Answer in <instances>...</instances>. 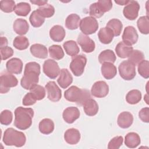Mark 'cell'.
<instances>
[{
    "label": "cell",
    "mask_w": 149,
    "mask_h": 149,
    "mask_svg": "<svg viewBox=\"0 0 149 149\" xmlns=\"http://www.w3.org/2000/svg\"><path fill=\"white\" fill-rule=\"evenodd\" d=\"M40 74V65L36 62H30L26 63L24 70V76L22 77L20 84L26 90H31L39 81Z\"/></svg>",
    "instance_id": "6da1fadb"
},
{
    "label": "cell",
    "mask_w": 149,
    "mask_h": 149,
    "mask_svg": "<svg viewBox=\"0 0 149 149\" xmlns=\"http://www.w3.org/2000/svg\"><path fill=\"white\" fill-rule=\"evenodd\" d=\"M34 111L31 108L17 107L15 111L14 125L20 130H26L32 124Z\"/></svg>",
    "instance_id": "7a4b0ae2"
},
{
    "label": "cell",
    "mask_w": 149,
    "mask_h": 149,
    "mask_svg": "<svg viewBox=\"0 0 149 149\" xmlns=\"http://www.w3.org/2000/svg\"><path fill=\"white\" fill-rule=\"evenodd\" d=\"M64 97L67 101L76 102L77 105L82 106L91 98V95L89 90L72 86L65 91Z\"/></svg>",
    "instance_id": "3957f363"
},
{
    "label": "cell",
    "mask_w": 149,
    "mask_h": 149,
    "mask_svg": "<svg viewBox=\"0 0 149 149\" xmlns=\"http://www.w3.org/2000/svg\"><path fill=\"white\" fill-rule=\"evenodd\" d=\"M26 141L25 134L13 128H8L4 132L3 141L6 146H15L17 147L23 146Z\"/></svg>",
    "instance_id": "277c9868"
},
{
    "label": "cell",
    "mask_w": 149,
    "mask_h": 149,
    "mask_svg": "<svg viewBox=\"0 0 149 149\" xmlns=\"http://www.w3.org/2000/svg\"><path fill=\"white\" fill-rule=\"evenodd\" d=\"M112 8L111 1L100 0L92 3L89 8V14L91 17L99 18L104 15L105 12L109 11Z\"/></svg>",
    "instance_id": "5b68a950"
},
{
    "label": "cell",
    "mask_w": 149,
    "mask_h": 149,
    "mask_svg": "<svg viewBox=\"0 0 149 149\" xmlns=\"http://www.w3.org/2000/svg\"><path fill=\"white\" fill-rule=\"evenodd\" d=\"M17 78L10 72L3 71L1 73L0 76V92L1 94L8 93L10 87H15L17 85Z\"/></svg>",
    "instance_id": "8992f818"
},
{
    "label": "cell",
    "mask_w": 149,
    "mask_h": 149,
    "mask_svg": "<svg viewBox=\"0 0 149 149\" xmlns=\"http://www.w3.org/2000/svg\"><path fill=\"white\" fill-rule=\"evenodd\" d=\"M86 63L87 58L85 55H77L73 56L69 67L74 76H80L84 72Z\"/></svg>",
    "instance_id": "52a82bcc"
},
{
    "label": "cell",
    "mask_w": 149,
    "mask_h": 149,
    "mask_svg": "<svg viewBox=\"0 0 149 149\" xmlns=\"http://www.w3.org/2000/svg\"><path fill=\"white\" fill-rule=\"evenodd\" d=\"M79 26L83 34L90 35L97 31L99 25L95 18L91 16H87L84 17L80 21Z\"/></svg>",
    "instance_id": "ba28073f"
},
{
    "label": "cell",
    "mask_w": 149,
    "mask_h": 149,
    "mask_svg": "<svg viewBox=\"0 0 149 149\" xmlns=\"http://www.w3.org/2000/svg\"><path fill=\"white\" fill-rule=\"evenodd\" d=\"M118 70L120 77L125 80H131L136 76V66L128 60L122 62Z\"/></svg>",
    "instance_id": "9c48e42d"
},
{
    "label": "cell",
    "mask_w": 149,
    "mask_h": 149,
    "mask_svg": "<svg viewBox=\"0 0 149 149\" xmlns=\"http://www.w3.org/2000/svg\"><path fill=\"white\" fill-rule=\"evenodd\" d=\"M42 69L45 74L52 79H55L59 74L61 71L58 63L51 59L45 61Z\"/></svg>",
    "instance_id": "30bf717a"
},
{
    "label": "cell",
    "mask_w": 149,
    "mask_h": 149,
    "mask_svg": "<svg viewBox=\"0 0 149 149\" xmlns=\"http://www.w3.org/2000/svg\"><path fill=\"white\" fill-rule=\"evenodd\" d=\"M48 98L52 102L59 101L62 97V91L56 83L50 81L45 85Z\"/></svg>",
    "instance_id": "8fae6325"
},
{
    "label": "cell",
    "mask_w": 149,
    "mask_h": 149,
    "mask_svg": "<svg viewBox=\"0 0 149 149\" xmlns=\"http://www.w3.org/2000/svg\"><path fill=\"white\" fill-rule=\"evenodd\" d=\"M140 10V5L136 1H129L123 10L124 16L130 20L136 19Z\"/></svg>",
    "instance_id": "7c38bea8"
},
{
    "label": "cell",
    "mask_w": 149,
    "mask_h": 149,
    "mask_svg": "<svg viewBox=\"0 0 149 149\" xmlns=\"http://www.w3.org/2000/svg\"><path fill=\"white\" fill-rule=\"evenodd\" d=\"M109 93V86L104 81H98L93 84L91 89V94L97 98H104Z\"/></svg>",
    "instance_id": "4fadbf2b"
},
{
    "label": "cell",
    "mask_w": 149,
    "mask_h": 149,
    "mask_svg": "<svg viewBox=\"0 0 149 149\" xmlns=\"http://www.w3.org/2000/svg\"><path fill=\"white\" fill-rule=\"evenodd\" d=\"M77 41L84 52L90 53L95 49V42L87 35L83 33L80 34L77 37Z\"/></svg>",
    "instance_id": "5bb4252c"
},
{
    "label": "cell",
    "mask_w": 149,
    "mask_h": 149,
    "mask_svg": "<svg viewBox=\"0 0 149 149\" xmlns=\"http://www.w3.org/2000/svg\"><path fill=\"white\" fill-rule=\"evenodd\" d=\"M123 41L130 45L135 44L138 40V34L136 29L131 26H127L122 34Z\"/></svg>",
    "instance_id": "9a60e30c"
},
{
    "label": "cell",
    "mask_w": 149,
    "mask_h": 149,
    "mask_svg": "<svg viewBox=\"0 0 149 149\" xmlns=\"http://www.w3.org/2000/svg\"><path fill=\"white\" fill-rule=\"evenodd\" d=\"M80 111L77 107H70L66 108L63 112V120L68 123H72L80 117Z\"/></svg>",
    "instance_id": "2e32d148"
},
{
    "label": "cell",
    "mask_w": 149,
    "mask_h": 149,
    "mask_svg": "<svg viewBox=\"0 0 149 149\" xmlns=\"http://www.w3.org/2000/svg\"><path fill=\"white\" fill-rule=\"evenodd\" d=\"M7 71L10 73L20 74L23 69V62L17 58H13L9 59L6 63Z\"/></svg>",
    "instance_id": "e0dca14e"
},
{
    "label": "cell",
    "mask_w": 149,
    "mask_h": 149,
    "mask_svg": "<svg viewBox=\"0 0 149 149\" xmlns=\"http://www.w3.org/2000/svg\"><path fill=\"white\" fill-rule=\"evenodd\" d=\"M73 81V77L67 69H62L60 71L59 77L57 80L59 85L62 88L68 87Z\"/></svg>",
    "instance_id": "ac0fdd59"
},
{
    "label": "cell",
    "mask_w": 149,
    "mask_h": 149,
    "mask_svg": "<svg viewBox=\"0 0 149 149\" xmlns=\"http://www.w3.org/2000/svg\"><path fill=\"white\" fill-rule=\"evenodd\" d=\"M133 122V115L129 112H121L119 115L117 119V123L118 126L122 129L129 127L132 125Z\"/></svg>",
    "instance_id": "d6986e66"
},
{
    "label": "cell",
    "mask_w": 149,
    "mask_h": 149,
    "mask_svg": "<svg viewBox=\"0 0 149 149\" xmlns=\"http://www.w3.org/2000/svg\"><path fill=\"white\" fill-rule=\"evenodd\" d=\"M80 133L79 131L74 128L68 129L64 134V139L66 142L69 144H77L80 140Z\"/></svg>",
    "instance_id": "ffe728a7"
},
{
    "label": "cell",
    "mask_w": 149,
    "mask_h": 149,
    "mask_svg": "<svg viewBox=\"0 0 149 149\" xmlns=\"http://www.w3.org/2000/svg\"><path fill=\"white\" fill-rule=\"evenodd\" d=\"M115 52L116 55L121 58H128L133 50V47L123 41L119 42L115 47Z\"/></svg>",
    "instance_id": "44dd1931"
},
{
    "label": "cell",
    "mask_w": 149,
    "mask_h": 149,
    "mask_svg": "<svg viewBox=\"0 0 149 149\" xmlns=\"http://www.w3.org/2000/svg\"><path fill=\"white\" fill-rule=\"evenodd\" d=\"M65 30L60 25L53 26L49 30L50 38L55 42H61L65 37Z\"/></svg>",
    "instance_id": "7402d4cb"
},
{
    "label": "cell",
    "mask_w": 149,
    "mask_h": 149,
    "mask_svg": "<svg viewBox=\"0 0 149 149\" xmlns=\"http://www.w3.org/2000/svg\"><path fill=\"white\" fill-rule=\"evenodd\" d=\"M101 70L104 77L108 80L113 78L117 73L116 68L112 63H102L101 68Z\"/></svg>",
    "instance_id": "603a6c76"
},
{
    "label": "cell",
    "mask_w": 149,
    "mask_h": 149,
    "mask_svg": "<svg viewBox=\"0 0 149 149\" xmlns=\"http://www.w3.org/2000/svg\"><path fill=\"white\" fill-rule=\"evenodd\" d=\"M31 54L34 57L45 59L48 56V50L45 46L40 44H34L30 47Z\"/></svg>",
    "instance_id": "cb8c5ba5"
},
{
    "label": "cell",
    "mask_w": 149,
    "mask_h": 149,
    "mask_svg": "<svg viewBox=\"0 0 149 149\" xmlns=\"http://www.w3.org/2000/svg\"><path fill=\"white\" fill-rule=\"evenodd\" d=\"M13 29L16 34L24 35L29 31V25L25 19L19 18L15 20L13 24Z\"/></svg>",
    "instance_id": "d4e9b609"
},
{
    "label": "cell",
    "mask_w": 149,
    "mask_h": 149,
    "mask_svg": "<svg viewBox=\"0 0 149 149\" xmlns=\"http://www.w3.org/2000/svg\"><path fill=\"white\" fill-rule=\"evenodd\" d=\"M113 36L114 35L112 31L107 27L101 28L98 33L99 40L101 43L105 44L111 43L113 38Z\"/></svg>",
    "instance_id": "484cf974"
},
{
    "label": "cell",
    "mask_w": 149,
    "mask_h": 149,
    "mask_svg": "<svg viewBox=\"0 0 149 149\" xmlns=\"http://www.w3.org/2000/svg\"><path fill=\"white\" fill-rule=\"evenodd\" d=\"M83 106L85 113L89 116L95 115L98 111V105L97 102L92 98L88 99Z\"/></svg>",
    "instance_id": "4316f807"
},
{
    "label": "cell",
    "mask_w": 149,
    "mask_h": 149,
    "mask_svg": "<svg viewBox=\"0 0 149 149\" xmlns=\"http://www.w3.org/2000/svg\"><path fill=\"white\" fill-rule=\"evenodd\" d=\"M140 137L136 133L130 132L125 136V144L129 148H136L140 144Z\"/></svg>",
    "instance_id": "83f0119b"
},
{
    "label": "cell",
    "mask_w": 149,
    "mask_h": 149,
    "mask_svg": "<svg viewBox=\"0 0 149 149\" xmlns=\"http://www.w3.org/2000/svg\"><path fill=\"white\" fill-rule=\"evenodd\" d=\"M38 128L41 133L49 134L54 130V123L51 119L49 118H45L41 120L39 123Z\"/></svg>",
    "instance_id": "f1b7e54d"
},
{
    "label": "cell",
    "mask_w": 149,
    "mask_h": 149,
    "mask_svg": "<svg viewBox=\"0 0 149 149\" xmlns=\"http://www.w3.org/2000/svg\"><path fill=\"white\" fill-rule=\"evenodd\" d=\"M116 56L113 51L111 49H106L102 51L98 56V61L100 63H114L116 61Z\"/></svg>",
    "instance_id": "f546056e"
},
{
    "label": "cell",
    "mask_w": 149,
    "mask_h": 149,
    "mask_svg": "<svg viewBox=\"0 0 149 149\" xmlns=\"http://www.w3.org/2000/svg\"><path fill=\"white\" fill-rule=\"evenodd\" d=\"M63 47L66 53L71 56L77 55L80 51L79 47L76 42L73 40H69L65 42L63 44Z\"/></svg>",
    "instance_id": "4dcf8cb0"
},
{
    "label": "cell",
    "mask_w": 149,
    "mask_h": 149,
    "mask_svg": "<svg viewBox=\"0 0 149 149\" xmlns=\"http://www.w3.org/2000/svg\"><path fill=\"white\" fill-rule=\"evenodd\" d=\"M80 17L75 13L69 15L65 20V26L66 28L70 30H76L80 26Z\"/></svg>",
    "instance_id": "1f68e13d"
},
{
    "label": "cell",
    "mask_w": 149,
    "mask_h": 149,
    "mask_svg": "<svg viewBox=\"0 0 149 149\" xmlns=\"http://www.w3.org/2000/svg\"><path fill=\"white\" fill-rule=\"evenodd\" d=\"M106 27L112 31L114 36H119L121 33L123 25L119 20L117 19H112L107 23Z\"/></svg>",
    "instance_id": "d6a6232c"
},
{
    "label": "cell",
    "mask_w": 149,
    "mask_h": 149,
    "mask_svg": "<svg viewBox=\"0 0 149 149\" xmlns=\"http://www.w3.org/2000/svg\"><path fill=\"white\" fill-rule=\"evenodd\" d=\"M141 99V93L138 90H132L127 93L126 96V100L129 104H136Z\"/></svg>",
    "instance_id": "836d02e7"
},
{
    "label": "cell",
    "mask_w": 149,
    "mask_h": 149,
    "mask_svg": "<svg viewBox=\"0 0 149 149\" xmlns=\"http://www.w3.org/2000/svg\"><path fill=\"white\" fill-rule=\"evenodd\" d=\"M137 27L141 34H148L149 33V19L148 16H141L137 22Z\"/></svg>",
    "instance_id": "e575fe53"
},
{
    "label": "cell",
    "mask_w": 149,
    "mask_h": 149,
    "mask_svg": "<svg viewBox=\"0 0 149 149\" xmlns=\"http://www.w3.org/2000/svg\"><path fill=\"white\" fill-rule=\"evenodd\" d=\"M13 45L17 49L24 50L27 49L29 45V40L27 37L23 36H17L13 40Z\"/></svg>",
    "instance_id": "d590c367"
},
{
    "label": "cell",
    "mask_w": 149,
    "mask_h": 149,
    "mask_svg": "<svg viewBox=\"0 0 149 149\" xmlns=\"http://www.w3.org/2000/svg\"><path fill=\"white\" fill-rule=\"evenodd\" d=\"M48 51L51 58L55 60H60L64 56V52L60 45H52L49 47Z\"/></svg>",
    "instance_id": "8d00e7d4"
},
{
    "label": "cell",
    "mask_w": 149,
    "mask_h": 149,
    "mask_svg": "<svg viewBox=\"0 0 149 149\" xmlns=\"http://www.w3.org/2000/svg\"><path fill=\"white\" fill-rule=\"evenodd\" d=\"M30 5L27 2L18 3L15 8V12L18 16H26L30 12Z\"/></svg>",
    "instance_id": "74e56055"
},
{
    "label": "cell",
    "mask_w": 149,
    "mask_h": 149,
    "mask_svg": "<svg viewBox=\"0 0 149 149\" xmlns=\"http://www.w3.org/2000/svg\"><path fill=\"white\" fill-rule=\"evenodd\" d=\"M31 24L34 27H40L45 22V18L43 17L37 11L34 10L29 18Z\"/></svg>",
    "instance_id": "f35d334b"
},
{
    "label": "cell",
    "mask_w": 149,
    "mask_h": 149,
    "mask_svg": "<svg viewBox=\"0 0 149 149\" xmlns=\"http://www.w3.org/2000/svg\"><path fill=\"white\" fill-rule=\"evenodd\" d=\"M37 11L44 18L51 17L55 13L54 7L50 4H45L40 6L37 9Z\"/></svg>",
    "instance_id": "ab89813d"
},
{
    "label": "cell",
    "mask_w": 149,
    "mask_h": 149,
    "mask_svg": "<svg viewBox=\"0 0 149 149\" xmlns=\"http://www.w3.org/2000/svg\"><path fill=\"white\" fill-rule=\"evenodd\" d=\"M144 55L141 51L137 49H134L132 51L130 55L128 56V61L136 66L144 60Z\"/></svg>",
    "instance_id": "60d3db41"
},
{
    "label": "cell",
    "mask_w": 149,
    "mask_h": 149,
    "mask_svg": "<svg viewBox=\"0 0 149 149\" xmlns=\"http://www.w3.org/2000/svg\"><path fill=\"white\" fill-rule=\"evenodd\" d=\"M15 2L12 0H2L0 1V9L5 13H11L15 10Z\"/></svg>",
    "instance_id": "b9f144b4"
},
{
    "label": "cell",
    "mask_w": 149,
    "mask_h": 149,
    "mask_svg": "<svg viewBox=\"0 0 149 149\" xmlns=\"http://www.w3.org/2000/svg\"><path fill=\"white\" fill-rule=\"evenodd\" d=\"M138 72L143 77H149V62L147 60H143L138 64Z\"/></svg>",
    "instance_id": "7bdbcfd3"
},
{
    "label": "cell",
    "mask_w": 149,
    "mask_h": 149,
    "mask_svg": "<svg viewBox=\"0 0 149 149\" xmlns=\"http://www.w3.org/2000/svg\"><path fill=\"white\" fill-rule=\"evenodd\" d=\"M13 119V114L9 110L5 109L1 112L0 114L1 123L4 125H9L11 123Z\"/></svg>",
    "instance_id": "ee69618b"
},
{
    "label": "cell",
    "mask_w": 149,
    "mask_h": 149,
    "mask_svg": "<svg viewBox=\"0 0 149 149\" xmlns=\"http://www.w3.org/2000/svg\"><path fill=\"white\" fill-rule=\"evenodd\" d=\"M30 92L33 94L37 101L42 100L45 96V90L40 85H36L34 87L30 90Z\"/></svg>",
    "instance_id": "f6af8a7d"
},
{
    "label": "cell",
    "mask_w": 149,
    "mask_h": 149,
    "mask_svg": "<svg viewBox=\"0 0 149 149\" xmlns=\"http://www.w3.org/2000/svg\"><path fill=\"white\" fill-rule=\"evenodd\" d=\"M123 137L122 136H116L112 138L108 143V148L109 149H118L122 145Z\"/></svg>",
    "instance_id": "bcb514c9"
},
{
    "label": "cell",
    "mask_w": 149,
    "mask_h": 149,
    "mask_svg": "<svg viewBox=\"0 0 149 149\" xmlns=\"http://www.w3.org/2000/svg\"><path fill=\"white\" fill-rule=\"evenodd\" d=\"M1 60H6L13 55V50L11 47L6 46L0 48Z\"/></svg>",
    "instance_id": "7dc6e473"
},
{
    "label": "cell",
    "mask_w": 149,
    "mask_h": 149,
    "mask_svg": "<svg viewBox=\"0 0 149 149\" xmlns=\"http://www.w3.org/2000/svg\"><path fill=\"white\" fill-rule=\"evenodd\" d=\"M37 101V100L33 95V94L30 92L27 93L23 98L22 104L24 106H30L34 104Z\"/></svg>",
    "instance_id": "c3c4849f"
},
{
    "label": "cell",
    "mask_w": 149,
    "mask_h": 149,
    "mask_svg": "<svg viewBox=\"0 0 149 149\" xmlns=\"http://www.w3.org/2000/svg\"><path fill=\"white\" fill-rule=\"evenodd\" d=\"M139 116L140 119L144 122H149V108L148 107H145L142 108L139 112Z\"/></svg>",
    "instance_id": "681fc988"
},
{
    "label": "cell",
    "mask_w": 149,
    "mask_h": 149,
    "mask_svg": "<svg viewBox=\"0 0 149 149\" xmlns=\"http://www.w3.org/2000/svg\"><path fill=\"white\" fill-rule=\"evenodd\" d=\"M31 3H33V4H35L36 5H38V6H42L45 4L47 3L48 1H30Z\"/></svg>",
    "instance_id": "f907efd6"
},
{
    "label": "cell",
    "mask_w": 149,
    "mask_h": 149,
    "mask_svg": "<svg viewBox=\"0 0 149 149\" xmlns=\"http://www.w3.org/2000/svg\"><path fill=\"white\" fill-rule=\"evenodd\" d=\"M8 44V40L5 37H1V47H6Z\"/></svg>",
    "instance_id": "816d5d0a"
},
{
    "label": "cell",
    "mask_w": 149,
    "mask_h": 149,
    "mask_svg": "<svg viewBox=\"0 0 149 149\" xmlns=\"http://www.w3.org/2000/svg\"><path fill=\"white\" fill-rule=\"evenodd\" d=\"M129 1H115V2L118 3L119 5H127Z\"/></svg>",
    "instance_id": "f5cc1de1"
},
{
    "label": "cell",
    "mask_w": 149,
    "mask_h": 149,
    "mask_svg": "<svg viewBox=\"0 0 149 149\" xmlns=\"http://www.w3.org/2000/svg\"><path fill=\"white\" fill-rule=\"evenodd\" d=\"M144 99L146 100V103H147V104H148V100H147V99H148V95H147V94H146V95L144 96Z\"/></svg>",
    "instance_id": "db71d44e"
}]
</instances>
